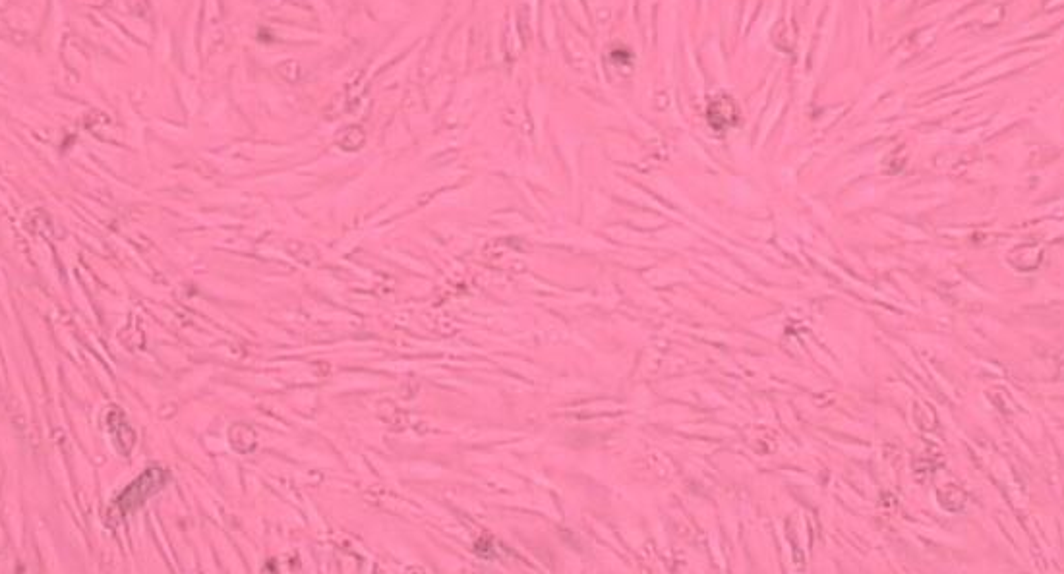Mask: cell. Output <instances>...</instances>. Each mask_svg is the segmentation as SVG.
<instances>
[{
    "mask_svg": "<svg viewBox=\"0 0 1064 574\" xmlns=\"http://www.w3.org/2000/svg\"><path fill=\"white\" fill-rule=\"evenodd\" d=\"M167 482H169V474L165 470L149 468L132 486L124 489V493L117 499L115 507L120 509L122 515L132 513L138 507H142L149 497H153L155 493H159L161 489L165 488Z\"/></svg>",
    "mask_w": 1064,
    "mask_h": 574,
    "instance_id": "obj_1",
    "label": "cell"
}]
</instances>
